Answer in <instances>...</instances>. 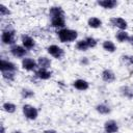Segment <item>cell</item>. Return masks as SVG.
I'll list each match as a JSON object with an SVG mask.
<instances>
[{
    "label": "cell",
    "instance_id": "1",
    "mask_svg": "<svg viewBox=\"0 0 133 133\" xmlns=\"http://www.w3.org/2000/svg\"><path fill=\"white\" fill-rule=\"evenodd\" d=\"M57 36L61 43H71V42H74L77 39L78 31L65 27L63 29L57 30Z\"/></svg>",
    "mask_w": 133,
    "mask_h": 133
},
{
    "label": "cell",
    "instance_id": "2",
    "mask_svg": "<svg viewBox=\"0 0 133 133\" xmlns=\"http://www.w3.org/2000/svg\"><path fill=\"white\" fill-rule=\"evenodd\" d=\"M17 41V35H16V30L10 27L2 28V33H1V42L3 45L7 46H14L16 45Z\"/></svg>",
    "mask_w": 133,
    "mask_h": 133
},
{
    "label": "cell",
    "instance_id": "3",
    "mask_svg": "<svg viewBox=\"0 0 133 133\" xmlns=\"http://www.w3.org/2000/svg\"><path fill=\"white\" fill-rule=\"evenodd\" d=\"M22 112L24 116L29 121H35L38 116V110L36 107L30 104H25L22 107Z\"/></svg>",
    "mask_w": 133,
    "mask_h": 133
},
{
    "label": "cell",
    "instance_id": "4",
    "mask_svg": "<svg viewBox=\"0 0 133 133\" xmlns=\"http://www.w3.org/2000/svg\"><path fill=\"white\" fill-rule=\"evenodd\" d=\"M47 52H48V54L50 56H52L55 59H62L64 54H65L64 50L61 47H59L58 45H50V46H48L47 47Z\"/></svg>",
    "mask_w": 133,
    "mask_h": 133
},
{
    "label": "cell",
    "instance_id": "5",
    "mask_svg": "<svg viewBox=\"0 0 133 133\" xmlns=\"http://www.w3.org/2000/svg\"><path fill=\"white\" fill-rule=\"evenodd\" d=\"M21 65H22V69L25 70V71H28V72H35L37 69H38V65H37V61L31 57H25L22 59L21 61Z\"/></svg>",
    "mask_w": 133,
    "mask_h": 133
},
{
    "label": "cell",
    "instance_id": "6",
    "mask_svg": "<svg viewBox=\"0 0 133 133\" xmlns=\"http://www.w3.org/2000/svg\"><path fill=\"white\" fill-rule=\"evenodd\" d=\"M9 52H10V54L14 56V57H16V58H25L26 57V55H27V53H28V51L22 46V45H14V46H11L10 48H9Z\"/></svg>",
    "mask_w": 133,
    "mask_h": 133
},
{
    "label": "cell",
    "instance_id": "7",
    "mask_svg": "<svg viewBox=\"0 0 133 133\" xmlns=\"http://www.w3.org/2000/svg\"><path fill=\"white\" fill-rule=\"evenodd\" d=\"M50 26L60 30L65 28V16H59V17H52L50 18Z\"/></svg>",
    "mask_w": 133,
    "mask_h": 133
},
{
    "label": "cell",
    "instance_id": "8",
    "mask_svg": "<svg viewBox=\"0 0 133 133\" xmlns=\"http://www.w3.org/2000/svg\"><path fill=\"white\" fill-rule=\"evenodd\" d=\"M109 21L110 24L113 27H116L118 30H126L128 28V22L122 17H112Z\"/></svg>",
    "mask_w": 133,
    "mask_h": 133
},
{
    "label": "cell",
    "instance_id": "9",
    "mask_svg": "<svg viewBox=\"0 0 133 133\" xmlns=\"http://www.w3.org/2000/svg\"><path fill=\"white\" fill-rule=\"evenodd\" d=\"M21 42H22V46L26 49V50H32L35 48L36 46V42L35 39L30 36L29 34H22L21 36Z\"/></svg>",
    "mask_w": 133,
    "mask_h": 133
},
{
    "label": "cell",
    "instance_id": "10",
    "mask_svg": "<svg viewBox=\"0 0 133 133\" xmlns=\"http://www.w3.org/2000/svg\"><path fill=\"white\" fill-rule=\"evenodd\" d=\"M0 71L1 72H17L18 68L12 61L1 58V60H0Z\"/></svg>",
    "mask_w": 133,
    "mask_h": 133
},
{
    "label": "cell",
    "instance_id": "11",
    "mask_svg": "<svg viewBox=\"0 0 133 133\" xmlns=\"http://www.w3.org/2000/svg\"><path fill=\"white\" fill-rule=\"evenodd\" d=\"M101 78H102V80H103L104 82H106V83H112V82H114L115 79H116L114 72H113L112 70H110V69H105V70H103L102 73H101Z\"/></svg>",
    "mask_w": 133,
    "mask_h": 133
},
{
    "label": "cell",
    "instance_id": "12",
    "mask_svg": "<svg viewBox=\"0 0 133 133\" xmlns=\"http://www.w3.org/2000/svg\"><path fill=\"white\" fill-rule=\"evenodd\" d=\"M34 76L39 79V80H49L52 77V72L49 71L48 69H42L38 68L35 72H34Z\"/></svg>",
    "mask_w": 133,
    "mask_h": 133
},
{
    "label": "cell",
    "instance_id": "13",
    "mask_svg": "<svg viewBox=\"0 0 133 133\" xmlns=\"http://www.w3.org/2000/svg\"><path fill=\"white\" fill-rule=\"evenodd\" d=\"M104 131L108 133H117L118 124L114 119H108L104 123Z\"/></svg>",
    "mask_w": 133,
    "mask_h": 133
},
{
    "label": "cell",
    "instance_id": "14",
    "mask_svg": "<svg viewBox=\"0 0 133 133\" xmlns=\"http://www.w3.org/2000/svg\"><path fill=\"white\" fill-rule=\"evenodd\" d=\"M97 4L105 9H113L114 7L117 6L118 2L116 0H98Z\"/></svg>",
    "mask_w": 133,
    "mask_h": 133
},
{
    "label": "cell",
    "instance_id": "15",
    "mask_svg": "<svg viewBox=\"0 0 133 133\" xmlns=\"http://www.w3.org/2000/svg\"><path fill=\"white\" fill-rule=\"evenodd\" d=\"M73 86L77 90L84 91V90H87L89 88V83L84 79H77L73 82Z\"/></svg>",
    "mask_w": 133,
    "mask_h": 133
},
{
    "label": "cell",
    "instance_id": "16",
    "mask_svg": "<svg viewBox=\"0 0 133 133\" xmlns=\"http://www.w3.org/2000/svg\"><path fill=\"white\" fill-rule=\"evenodd\" d=\"M102 20L100 19V18H98V17H90V18H88V20H87V25H88V27H90V28H92V29H98V28H100L101 26H102Z\"/></svg>",
    "mask_w": 133,
    "mask_h": 133
},
{
    "label": "cell",
    "instance_id": "17",
    "mask_svg": "<svg viewBox=\"0 0 133 133\" xmlns=\"http://www.w3.org/2000/svg\"><path fill=\"white\" fill-rule=\"evenodd\" d=\"M37 65H38V68H42V69H50V66H51V59L50 58H48L47 56H39L38 58H37Z\"/></svg>",
    "mask_w": 133,
    "mask_h": 133
},
{
    "label": "cell",
    "instance_id": "18",
    "mask_svg": "<svg viewBox=\"0 0 133 133\" xmlns=\"http://www.w3.org/2000/svg\"><path fill=\"white\" fill-rule=\"evenodd\" d=\"M59 16H65L64 10L60 6H51L49 8V18L52 17H59Z\"/></svg>",
    "mask_w": 133,
    "mask_h": 133
},
{
    "label": "cell",
    "instance_id": "19",
    "mask_svg": "<svg viewBox=\"0 0 133 133\" xmlns=\"http://www.w3.org/2000/svg\"><path fill=\"white\" fill-rule=\"evenodd\" d=\"M129 37H130V34L126 30H118L115 33V38L119 43H128Z\"/></svg>",
    "mask_w": 133,
    "mask_h": 133
},
{
    "label": "cell",
    "instance_id": "20",
    "mask_svg": "<svg viewBox=\"0 0 133 133\" xmlns=\"http://www.w3.org/2000/svg\"><path fill=\"white\" fill-rule=\"evenodd\" d=\"M102 48H103L106 52H108V53H113V52H115V50H116L115 44H114L112 41H110V39L104 41V42L102 43Z\"/></svg>",
    "mask_w": 133,
    "mask_h": 133
},
{
    "label": "cell",
    "instance_id": "21",
    "mask_svg": "<svg viewBox=\"0 0 133 133\" xmlns=\"http://www.w3.org/2000/svg\"><path fill=\"white\" fill-rule=\"evenodd\" d=\"M95 109H96V111H97L98 113H100V114H103V115L109 114V113L111 112V109H110V107H109L107 104H105V103H100V104L96 105Z\"/></svg>",
    "mask_w": 133,
    "mask_h": 133
},
{
    "label": "cell",
    "instance_id": "22",
    "mask_svg": "<svg viewBox=\"0 0 133 133\" xmlns=\"http://www.w3.org/2000/svg\"><path fill=\"white\" fill-rule=\"evenodd\" d=\"M75 47H76V49L78 51H81V52H85V51H87L89 49L88 48V45H87V43L85 41V38H82V39L77 41L76 44H75Z\"/></svg>",
    "mask_w": 133,
    "mask_h": 133
},
{
    "label": "cell",
    "instance_id": "23",
    "mask_svg": "<svg viewBox=\"0 0 133 133\" xmlns=\"http://www.w3.org/2000/svg\"><path fill=\"white\" fill-rule=\"evenodd\" d=\"M2 109L7 113H14L17 110V106L11 102H5L2 104Z\"/></svg>",
    "mask_w": 133,
    "mask_h": 133
},
{
    "label": "cell",
    "instance_id": "24",
    "mask_svg": "<svg viewBox=\"0 0 133 133\" xmlns=\"http://www.w3.org/2000/svg\"><path fill=\"white\" fill-rule=\"evenodd\" d=\"M119 91H121L122 96H124L125 98H129V99L133 98V89H131V88H130L129 86H127V85L122 86V87L119 88Z\"/></svg>",
    "mask_w": 133,
    "mask_h": 133
},
{
    "label": "cell",
    "instance_id": "25",
    "mask_svg": "<svg viewBox=\"0 0 133 133\" xmlns=\"http://www.w3.org/2000/svg\"><path fill=\"white\" fill-rule=\"evenodd\" d=\"M2 78L7 82H12L16 78V72H1Z\"/></svg>",
    "mask_w": 133,
    "mask_h": 133
},
{
    "label": "cell",
    "instance_id": "26",
    "mask_svg": "<svg viewBox=\"0 0 133 133\" xmlns=\"http://www.w3.org/2000/svg\"><path fill=\"white\" fill-rule=\"evenodd\" d=\"M20 94H21V97L23 99H30V98H32L34 96V91L32 89L26 88V87L25 88H22L21 91H20Z\"/></svg>",
    "mask_w": 133,
    "mask_h": 133
},
{
    "label": "cell",
    "instance_id": "27",
    "mask_svg": "<svg viewBox=\"0 0 133 133\" xmlns=\"http://www.w3.org/2000/svg\"><path fill=\"white\" fill-rule=\"evenodd\" d=\"M85 41H86V43H87V45H88V48H89V49L96 48V47H97V45H98L97 39H96L95 37H92V36H86V37H85Z\"/></svg>",
    "mask_w": 133,
    "mask_h": 133
},
{
    "label": "cell",
    "instance_id": "28",
    "mask_svg": "<svg viewBox=\"0 0 133 133\" xmlns=\"http://www.w3.org/2000/svg\"><path fill=\"white\" fill-rule=\"evenodd\" d=\"M11 14V11L8 9V7H6L4 4H0V17L1 18H4L6 16H9Z\"/></svg>",
    "mask_w": 133,
    "mask_h": 133
},
{
    "label": "cell",
    "instance_id": "29",
    "mask_svg": "<svg viewBox=\"0 0 133 133\" xmlns=\"http://www.w3.org/2000/svg\"><path fill=\"white\" fill-rule=\"evenodd\" d=\"M79 63H80L81 65H83V66L88 65V64H89V59H88L87 57H80V59H79Z\"/></svg>",
    "mask_w": 133,
    "mask_h": 133
},
{
    "label": "cell",
    "instance_id": "30",
    "mask_svg": "<svg viewBox=\"0 0 133 133\" xmlns=\"http://www.w3.org/2000/svg\"><path fill=\"white\" fill-rule=\"evenodd\" d=\"M128 63L131 64V65H133V55L128 56Z\"/></svg>",
    "mask_w": 133,
    "mask_h": 133
},
{
    "label": "cell",
    "instance_id": "31",
    "mask_svg": "<svg viewBox=\"0 0 133 133\" xmlns=\"http://www.w3.org/2000/svg\"><path fill=\"white\" fill-rule=\"evenodd\" d=\"M44 133H57V132L55 130H53V129H48V130L44 131Z\"/></svg>",
    "mask_w": 133,
    "mask_h": 133
},
{
    "label": "cell",
    "instance_id": "32",
    "mask_svg": "<svg viewBox=\"0 0 133 133\" xmlns=\"http://www.w3.org/2000/svg\"><path fill=\"white\" fill-rule=\"evenodd\" d=\"M128 43L133 47V35H130V37H129V41H128Z\"/></svg>",
    "mask_w": 133,
    "mask_h": 133
},
{
    "label": "cell",
    "instance_id": "33",
    "mask_svg": "<svg viewBox=\"0 0 133 133\" xmlns=\"http://www.w3.org/2000/svg\"><path fill=\"white\" fill-rule=\"evenodd\" d=\"M0 129H1L0 133H5V128H4V125H3V124L0 125Z\"/></svg>",
    "mask_w": 133,
    "mask_h": 133
},
{
    "label": "cell",
    "instance_id": "34",
    "mask_svg": "<svg viewBox=\"0 0 133 133\" xmlns=\"http://www.w3.org/2000/svg\"><path fill=\"white\" fill-rule=\"evenodd\" d=\"M12 133H23V132H21V131H15V132H12Z\"/></svg>",
    "mask_w": 133,
    "mask_h": 133
},
{
    "label": "cell",
    "instance_id": "35",
    "mask_svg": "<svg viewBox=\"0 0 133 133\" xmlns=\"http://www.w3.org/2000/svg\"><path fill=\"white\" fill-rule=\"evenodd\" d=\"M102 133H108V132H106V131H103V132H102Z\"/></svg>",
    "mask_w": 133,
    "mask_h": 133
}]
</instances>
